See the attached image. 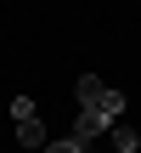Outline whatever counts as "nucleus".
<instances>
[{"mask_svg": "<svg viewBox=\"0 0 141 153\" xmlns=\"http://www.w3.org/2000/svg\"><path fill=\"white\" fill-rule=\"evenodd\" d=\"M73 91H79V108H102V114L124 119V97H119V91H107L96 74H79V85H73Z\"/></svg>", "mask_w": 141, "mask_h": 153, "instance_id": "obj_1", "label": "nucleus"}, {"mask_svg": "<svg viewBox=\"0 0 141 153\" xmlns=\"http://www.w3.org/2000/svg\"><path fill=\"white\" fill-rule=\"evenodd\" d=\"M11 119H17V142H23V148H45V125H40V114H34V97H17V102H11Z\"/></svg>", "mask_w": 141, "mask_h": 153, "instance_id": "obj_2", "label": "nucleus"}, {"mask_svg": "<svg viewBox=\"0 0 141 153\" xmlns=\"http://www.w3.org/2000/svg\"><path fill=\"white\" fill-rule=\"evenodd\" d=\"M113 125H119L113 114H102V108H79V119H73V142H79V148H90V142H96V136H107Z\"/></svg>", "mask_w": 141, "mask_h": 153, "instance_id": "obj_3", "label": "nucleus"}, {"mask_svg": "<svg viewBox=\"0 0 141 153\" xmlns=\"http://www.w3.org/2000/svg\"><path fill=\"white\" fill-rule=\"evenodd\" d=\"M107 136H113V153H136V131H130V125H124V119H119V125H113V131H107Z\"/></svg>", "mask_w": 141, "mask_h": 153, "instance_id": "obj_4", "label": "nucleus"}, {"mask_svg": "<svg viewBox=\"0 0 141 153\" xmlns=\"http://www.w3.org/2000/svg\"><path fill=\"white\" fill-rule=\"evenodd\" d=\"M45 153H85V148H79L73 136H62V142H45Z\"/></svg>", "mask_w": 141, "mask_h": 153, "instance_id": "obj_5", "label": "nucleus"}, {"mask_svg": "<svg viewBox=\"0 0 141 153\" xmlns=\"http://www.w3.org/2000/svg\"><path fill=\"white\" fill-rule=\"evenodd\" d=\"M85 153H96V148H85Z\"/></svg>", "mask_w": 141, "mask_h": 153, "instance_id": "obj_6", "label": "nucleus"}]
</instances>
